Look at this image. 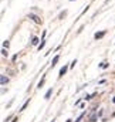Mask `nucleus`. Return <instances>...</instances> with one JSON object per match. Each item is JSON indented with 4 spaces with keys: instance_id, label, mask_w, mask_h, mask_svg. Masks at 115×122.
<instances>
[{
    "instance_id": "nucleus-1",
    "label": "nucleus",
    "mask_w": 115,
    "mask_h": 122,
    "mask_svg": "<svg viewBox=\"0 0 115 122\" xmlns=\"http://www.w3.org/2000/svg\"><path fill=\"white\" fill-rule=\"evenodd\" d=\"M28 18H30V20H33L36 24H41V18H40L37 14H34V13H28Z\"/></svg>"
},
{
    "instance_id": "nucleus-2",
    "label": "nucleus",
    "mask_w": 115,
    "mask_h": 122,
    "mask_svg": "<svg viewBox=\"0 0 115 122\" xmlns=\"http://www.w3.org/2000/svg\"><path fill=\"white\" fill-rule=\"evenodd\" d=\"M70 68V65H63L61 68H60V72H58V78H63L64 75H65V72H67V70Z\"/></svg>"
},
{
    "instance_id": "nucleus-3",
    "label": "nucleus",
    "mask_w": 115,
    "mask_h": 122,
    "mask_svg": "<svg viewBox=\"0 0 115 122\" xmlns=\"http://www.w3.org/2000/svg\"><path fill=\"white\" fill-rule=\"evenodd\" d=\"M105 34H107V30H102V31H97V33L94 34V38H95V40H101V38H102V37H104Z\"/></svg>"
},
{
    "instance_id": "nucleus-4",
    "label": "nucleus",
    "mask_w": 115,
    "mask_h": 122,
    "mask_svg": "<svg viewBox=\"0 0 115 122\" xmlns=\"http://www.w3.org/2000/svg\"><path fill=\"white\" fill-rule=\"evenodd\" d=\"M60 57H61V55H60V54H57V55L53 58V61H51V68H54V67L57 65V63L60 61Z\"/></svg>"
},
{
    "instance_id": "nucleus-5",
    "label": "nucleus",
    "mask_w": 115,
    "mask_h": 122,
    "mask_svg": "<svg viewBox=\"0 0 115 122\" xmlns=\"http://www.w3.org/2000/svg\"><path fill=\"white\" fill-rule=\"evenodd\" d=\"M31 44H33V45H37V47H38V45H40V40H38V37L33 36V37H31Z\"/></svg>"
},
{
    "instance_id": "nucleus-6",
    "label": "nucleus",
    "mask_w": 115,
    "mask_h": 122,
    "mask_svg": "<svg viewBox=\"0 0 115 122\" xmlns=\"http://www.w3.org/2000/svg\"><path fill=\"white\" fill-rule=\"evenodd\" d=\"M51 94H53V88H48V90H47V92L44 94V99H50Z\"/></svg>"
},
{
    "instance_id": "nucleus-7",
    "label": "nucleus",
    "mask_w": 115,
    "mask_h": 122,
    "mask_svg": "<svg viewBox=\"0 0 115 122\" xmlns=\"http://www.w3.org/2000/svg\"><path fill=\"white\" fill-rule=\"evenodd\" d=\"M67 13H68V10H63V11H60V14H58V20H63V18L67 16Z\"/></svg>"
},
{
    "instance_id": "nucleus-8",
    "label": "nucleus",
    "mask_w": 115,
    "mask_h": 122,
    "mask_svg": "<svg viewBox=\"0 0 115 122\" xmlns=\"http://www.w3.org/2000/svg\"><path fill=\"white\" fill-rule=\"evenodd\" d=\"M7 82H9V78H7L6 75H1V80H0V84H1V85H6Z\"/></svg>"
},
{
    "instance_id": "nucleus-9",
    "label": "nucleus",
    "mask_w": 115,
    "mask_h": 122,
    "mask_svg": "<svg viewBox=\"0 0 115 122\" xmlns=\"http://www.w3.org/2000/svg\"><path fill=\"white\" fill-rule=\"evenodd\" d=\"M44 82H46V75H43V78L38 81V84H37V88H41V87L44 85Z\"/></svg>"
},
{
    "instance_id": "nucleus-10",
    "label": "nucleus",
    "mask_w": 115,
    "mask_h": 122,
    "mask_svg": "<svg viewBox=\"0 0 115 122\" xmlns=\"http://www.w3.org/2000/svg\"><path fill=\"white\" fill-rule=\"evenodd\" d=\"M44 45H46V40H41V43H40V45L37 47V50H38V51H41V50L44 48Z\"/></svg>"
},
{
    "instance_id": "nucleus-11",
    "label": "nucleus",
    "mask_w": 115,
    "mask_h": 122,
    "mask_svg": "<svg viewBox=\"0 0 115 122\" xmlns=\"http://www.w3.org/2000/svg\"><path fill=\"white\" fill-rule=\"evenodd\" d=\"M98 65H100L101 68H104V70H107V68L110 67V64H108V63H105V61H104V63H101V64H98Z\"/></svg>"
},
{
    "instance_id": "nucleus-12",
    "label": "nucleus",
    "mask_w": 115,
    "mask_h": 122,
    "mask_svg": "<svg viewBox=\"0 0 115 122\" xmlns=\"http://www.w3.org/2000/svg\"><path fill=\"white\" fill-rule=\"evenodd\" d=\"M28 104H30V98H28V99H27V101H26V102H24V104H23V107H21V108H20V111H24V109H26V108H27V105H28Z\"/></svg>"
},
{
    "instance_id": "nucleus-13",
    "label": "nucleus",
    "mask_w": 115,
    "mask_h": 122,
    "mask_svg": "<svg viewBox=\"0 0 115 122\" xmlns=\"http://www.w3.org/2000/svg\"><path fill=\"white\" fill-rule=\"evenodd\" d=\"M10 47V41L9 40H4L3 41V48H9Z\"/></svg>"
},
{
    "instance_id": "nucleus-14",
    "label": "nucleus",
    "mask_w": 115,
    "mask_h": 122,
    "mask_svg": "<svg viewBox=\"0 0 115 122\" xmlns=\"http://www.w3.org/2000/svg\"><path fill=\"white\" fill-rule=\"evenodd\" d=\"M97 119H98V115H97V114H94V115L90 118V122H97Z\"/></svg>"
},
{
    "instance_id": "nucleus-15",
    "label": "nucleus",
    "mask_w": 115,
    "mask_h": 122,
    "mask_svg": "<svg viewBox=\"0 0 115 122\" xmlns=\"http://www.w3.org/2000/svg\"><path fill=\"white\" fill-rule=\"evenodd\" d=\"M84 115H85L84 112H83V114H80V115H78V118H77V119H75V121H74V122H81V119L84 118Z\"/></svg>"
},
{
    "instance_id": "nucleus-16",
    "label": "nucleus",
    "mask_w": 115,
    "mask_h": 122,
    "mask_svg": "<svg viewBox=\"0 0 115 122\" xmlns=\"http://www.w3.org/2000/svg\"><path fill=\"white\" fill-rule=\"evenodd\" d=\"M94 95H95V94H88V95H85V97H84V99H85V101H90Z\"/></svg>"
},
{
    "instance_id": "nucleus-17",
    "label": "nucleus",
    "mask_w": 115,
    "mask_h": 122,
    "mask_svg": "<svg viewBox=\"0 0 115 122\" xmlns=\"http://www.w3.org/2000/svg\"><path fill=\"white\" fill-rule=\"evenodd\" d=\"M1 55H3V57H7V55H9V53H7L6 48H1Z\"/></svg>"
},
{
    "instance_id": "nucleus-18",
    "label": "nucleus",
    "mask_w": 115,
    "mask_h": 122,
    "mask_svg": "<svg viewBox=\"0 0 115 122\" xmlns=\"http://www.w3.org/2000/svg\"><path fill=\"white\" fill-rule=\"evenodd\" d=\"M75 64H77V60H73V61H71V64H70V68H74V67H75Z\"/></svg>"
},
{
    "instance_id": "nucleus-19",
    "label": "nucleus",
    "mask_w": 115,
    "mask_h": 122,
    "mask_svg": "<svg viewBox=\"0 0 115 122\" xmlns=\"http://www.w3.org/2000/svg\"><path fill=\"white\" fill-rule=\"evenodd\" d=\"M17 57H18V54H14V55L11 57V60H13V61H16V60H17Z\"/></svg>"
},
{
    "instance_id": "nucleus-20",
    "label": "nucleus",
    "mask_w": 115,
    "mask_h": 122,
    "mask_svg": "<svg viewBox=\"0 0 115 122\" xmlns=\"http://www.w3.org/2000/svg\"><path fill=\"white\" fill-rule=\"evenodd\" d=\"M80 102H81V99H77V101H75V104H74V105H75V107H77V105H80Z\"/></svg>"
},
{
    "instance_id": "nucleus-21",
    "label": "nucleus",
    "mask_w": 115,
    "mask_h": 122,
    "mask_svg": "<svg viewBox=\"0 0 115 122\" xmlns=\"http://www.w3.org/2000/svg\"><path fill=\"white\" fill-rule=\"evenodd\" d=\"M10 119H11V117H7V118L4 119V122H9V121H10Z\"/></svg>"
},
{
    "instance_id": "nucleus-22",
    "label": "nucleus",
    "mask_w": 115,
    "mask_h": 122,
    "mask_svg": "<svg viewBox=\"0 0 115 122\" xmlns=\"http://www.w3.org/2000/svg\"><path fill=\"white\" fill-rule=\"evenodd\" d=\"M112 102H114V104H115V97H114V98H112Z\"/></svg>"
},
{
    "instance_id": "nucleus-23",
    "label": "nucleus",
    "mask_w": 115,
    "mask_h": 122,
    "mask_svg": "<svg viewBox=\"0 0 115 122\" xmlns=\"http://www.w3.org/2000/svg\"><path fill=\"white\" fill-rule=\"evenodd\" d=\"M108 1H110V0H105V1H104V3H105V4H107V3H108Z\"/></svg>"
},
{
    "instance_id": "nucleus-24",
    "label": "nucleus",
    "mask_w": 115,
    "mask_h": 122,
    "mask_svg": "<svg viewBox=\"0 0 115 122\" xmlns=\"http://www.w3.org/2000/svg\"><path fill=\"white\" fill-rule=\"evenodd\" d=\"M70 1H75V0H70Z\"/></svg>"
},
{
    "instance_id": "nucleus-25",
    "label": "nucleus",
    "mask_w": 115,
    "mask_h": 122,
    "mask_svg": "<svg viewBox=\"0 0 115 122\" xmlns=\"http://www.w3.org/2000/svg\"><path fill=\"white\" fill-rule=\"evenodd\" d=\"M53 122H54V121H53Z\"/></svg>"
}]
</instances>
